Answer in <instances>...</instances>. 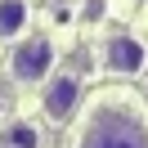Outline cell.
<instances>
[{
	"instance_id": "obj_5",
	"label": "cell",
	"mask_w": 148,
	"mask_h": 148,
	"mask_svg": "<svg viewBox=\"0 0 148 148\" xmlns=\"http://www.w3.org/2000/svg\"><path fill=\"white\" fill-rule=\"evenodd\" d=\"M27 27V5L23 0H0V36H18Z\"/></svg>"
},
{
	"instance_id": "obj_6",
	"label": "cell",
	"mask_w": 148,
	"mask_h": 148,
	"mask_svg": "<svg viewBox=\"0 0 148 148\" xmlns=\"http://www.w3.org/2000/svg\"><path fill=\"white\" fill-rule=\"evenodd\" d=\"M9 144L14 148H36L40 144V139H36V126H23V121H18V126L9 130Z\"/></svg>"
},
{
	"instance_id": "obj_3",
	"label": "cell",
	"mask_w": 148,
	"mask_h": 148,
	"mask_svg": "<svg viewBox=\"0 0 148 148\" xmlns=\"http://www.w3.org/2000/svg\"><path fill=\"white\" fill-rule=\"evenodd\" d=\"M144 63H148V49L139 45L135 36H112V40H108V67H112L117 76L144 72Z\"/></svg>"
},
{
	"instance_id": "obj_4",
	"label": "cell",
	"mask_w": 148,
	"mask_h": 148,
	"mask_svg": "<svg viewBox=\"0 0 148 148\" xmlns=\"http://www.w3.org/2000/svg\"><path fill=\"white\" fill-rule=\"evenodd\" d=\"M76 99H81V81H76V76H54L49 90H45V112H49V121H67V117L76 112Z\"/></svg>"
},
{
	"instance_id": "obj_2",
	"label": "cell",
	"mask_w": 148,
	"mask_h": 148,
	"mask_svg": "<svg viewBox=\"0 0 148 148\" xmlns=\"http://www.w3.org/2000/svg\"><path fill=\"white\" fill-rule=\"evenodd\" d=\"M49 67H54V45L45 36H32L14 49V76L18 81H40V76H49Z\"/></svg>"
},
{
	"instance_id": "obj_1",
	"label": "cell",
	"mask_w": 148,
	"mask_h": 148,
	"mask_svg": "<svg viewBox=\"0 0 148 148\" xmlns=\"http://www.w3.org/2000/svg\"><path fill=\"white\" fill-rule=\"evenodd\" d=\"M85 148H148V126L126 108H103L85 135Z\"/></svg>"
}]
</instances>
